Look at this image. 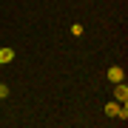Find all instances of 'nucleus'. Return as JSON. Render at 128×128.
Segmentation results:
<instances>
[{"mask_svg": "<svg viewBox=\"0 0 128 128\" xmlns=\"http://www.w3.org/2000/svg\"><path fill=\"white\" fill-rule=\"evenodd\" d=\"M114 97H117V102H125L128 100V88H125V82H114Z\"/></svg>", "mask_w": 128, "mask_h": 128, "instance_id": "obj_1", "label": "nucleus"}, {"mask_svg": "<svg viewBox=\"0 0 128 128\" xmlns=\"http://www.w3.org/2000/svg\"><path fill=\"white\" fill-rule=\"evenodd\" d=\"M108 77H111V82H122L125 74H122V68H120V66H111V68H108Z\"/></svg>", "mask_w": 128, "mask_h": 128, "instance_id": "obj_2", "label": "nucleus"}, {"mask_svg": "<svg viewBox=\"0 0 128 128\" xmlns=\"http://www.w3.org/2000/svg\"><path fill=\"white\" fill-rule=\"evenodd\" d=\"M12 60H14V51H12V48H0V66L12 63Z\"/></svg>", "mask_w": 128, "mask_h": 128, "instance_id": "obj_3", "label": "nucleus"}, {"mask_svg": "<svg viewBox=\"0 0 128 128\" xmlns=\"http://www.w3.org/2000/svg\"><path fill=\"white\" fill-rule=\"evenodd\" d=\"M71 34H74V37H80V34H82V26H80V23H74V26H71Z\"/></svg>", "mask_w": 128, "mask_h": 128, "instance_id": "obj_4", "label": "nucleus"}, {"mask_svg": "<svg viewBox=\"0 0 128 128\" xmlns=\"http://www.w3.org/2000/svg\"><path fill=\"white\" fill-rule=\"evenodd\" d=\"M3 97H9V88H6L3 82H0V100H3Z\"/></svg>", "mask_w": 128, "mask_h": 128, "instance_id": "obj_5", "label": "nucleus"}]
</instances>
